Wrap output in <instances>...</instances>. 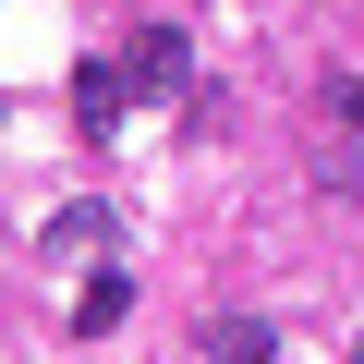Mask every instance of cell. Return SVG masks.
Listing matches in <instances>:
<instances>
[{"mask_svg":"<svg viewBox=\"0 0 364 364\" xmlns=\"http://www.w3.org/2000/svg\"><path fill=\"white\" fill-rule=\"evenodd\" d=\"M122 73H134V97H182V73H195V49H182V25H146V37L122 49Z\"/></svg>","mask_w":364,"mask_h":364,"instance_id":"6da1fadb","label":"cell"},{"mask_svg":"<svg viewBox=\"0 0 364 364\" xmlns=\"http://www.w3.org/2000/svg\"><path fill=\"white\" fill-rule=\"evenodd\" d=\"M122 316H134V279H122V267H85V279H73V304H61V328H73V340H97V328H122Z\"/></svg>","mask_w":364,"mask_h":364,"instance_id":"7a4b0ae2","label":"cell"},{"mask_svg":"<svg viewBox=\"0 0 364 364\" xmlns=\"http://www.w3.org/2000/svg\"><path fill=\"white\" fill-rule=\"evenodd\" d=\"M122 97H134L122 61H85V73H73V122H85V134H122Z\"/></svg>","mask_w":364,"mask_h":364,"instance_id":"3957f363","label":"cell"},{"mask_svg":"<svg viewBox=\"0 0 364 364\" xmlns=\"http://www.w3.org/2000/svg\"><path fill=\"white\" fill-rule=\"evenodd\" d=\"M97 243H109V207H61V219H49V255H61V267H85Z\"/></svg>","mask_w":364,"mask_h":364,"instance_id":"277c9868","label":"cell"},{"mask_svg":"<svg viewBox=\"0 0 364 364\" xmlns=\"http://www.w3.org/2000/svg\"><path fill=\"white\" fill-rule=\"evenodd\" d=\"M207 364H267V316H207Z\"/></svg>","mask_w":364,"mask_h":364,"instance_id":"5b68a950","label":"cell"},{"mask_svg":"<svg viewBox=\"0 0 364 364\" xmlns=\"http://www.w3.org/2000/svg\"><path fill=\"white\" fill-rule=\"evenodd\" d=\"M328 97H340V122H364V73H340V85H328Z\"/></svg>","mask_w":364,"mask_h":364,"instance_id":"8992f818","label":"cell"},{"mask_svg":"<svg viewBox=\"0 0 364 364\" xmlns=\"http://www.w3.org/2000/svg\"><path fill=\"white\" fill-rule=\"evenodd\" d=\"M352 364H364V340H352Z\"/></svg>","mask_w":364,"mask_h":364,"instance_id":"52a82bcc","label":"cell"}]
</instances>
